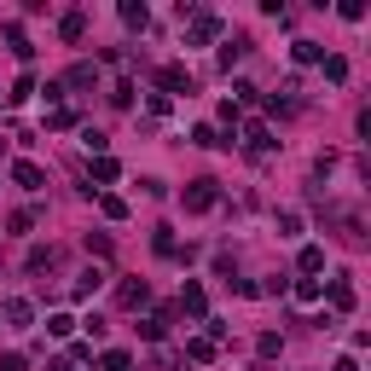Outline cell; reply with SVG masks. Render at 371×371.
Here are the masks:
<instances>
[{"instance_id":"cell-9","label":"cell","mask_w":371,"mask_h":371,"mask_svg":"<svg viewBox=\"0 0 371 371\" xmlns=\"http://www.w3.org/2000/svg\"><path fill=\"white\" fill-rule=\"evenodd\" d=\"M244 139H250V151H273V146H278L267 122H250V128H244Z\"/></svg>"},{"instance_id":"cell-13","label":"cell","mask_w":371,"mask_h":371,"mask_svg":"<svg viewBox=\"0 0 371 371\" xmlns=\"http://www.w3.org/2000/svg\"><path fill=\"white\" fill-rule=\"evenodd\" d=\"M6 319H12V331H24V325L35 319V308H29L24 296H12V302H6Z\"/></svg>"},{"instance_id":"cell-24","label":"cell","mask_w":371,"mask_h":371,"mask_svg":"<svg viewBox=\"0 0 371 371\" xmlns=\"http://www.w3.org/2000/svg\"><path fill=\"white\" fill-rule=\"evenodd\" d=\"M81 146H87V151H93V157H105V146H111V139H105V133H99V128H87V133H81Z\"/></svg>"},{"instance_id":"cell-28","label":"cell","mask_w":371,"mask_h":371,"mask_svg":"<svg viewBox=\"0 0 371 371\" xmlns=\"http://www.w3.org/2000/svg\"><path fill=\"white\" fill-rule=\"evenodd\" d=\"M285 93H296V81H290ZM267 111H278V116H290V111H296V99H278V93H273V99H267Z\"/></svg>"},{"instance_id":"cell-2","label":"cell","mask_w":371,"mask_h":371,"mask_svg":"<svg viewBox=\"0 0 371 371\" xmlns=\"http://www.w3.org/2000/svg\"><path fill=\"white\" fill-rule=\"evenodd\" d=\"M157 87H163V99H168V93H192V70L163 64V70H157Z\"/></svg>"},{"instance_id":"cell-34","label":"cell","mask_w":371,"mask_h":371,"mask_svg":"<svg viewBox=\"0 0 371 371\" xmlns=\"http://www.w3.org/2000/svg\"><path fill=\"white\" fill-rule=\"evenodd\" d=\"M105 371H128V354H122V348H111V354H105Z\"/></svg>"},{"instance_id":"cell-37","label":"cell","mask_w":371,"mask_h":371,"mask_svg":"<svg viewBox=\"0 0 371 371\" xmlns=\"http://www.w3.org/2000/svg\"><path fill=\"white\" fill-rule=\"evenodd\" d=\"M46 371H76V360H53V365H46Z\"/></svg>"},{"instance_id":"cell-17","label":"cell","mask_w":371,"mask_h":371,"mask_svg":"<svg viewBox=\"0 0 371 371\" xmlns=\"http://www.w3.org/2000/svg\"><path fill=\"white\" fill-rule=\"evenodd\" d=\"M122 24H128V29H146V24H151V12L139 6V0H128V6H122Z\"/></svg>"},{"instance_id":"cell-26","label":"cell","mask_w":371,"mask_h":371,"mask_svg":"<svg viewBox=\"0 0 371 371\" xmlns=\"http://www.w3.org/2000/svg\"><path fill=\"white\" fill-rule=\"evenodd\" d=\"M319 267H325V250L308 244V250H302V273H319Z\"/></svg>"},{"instance_id":"cell-30","label":"cell","mask_w":371,"mask_h":371,"mask_svg":"<svg viewBox=\"0 0 371 371\" xmlns=\"http://www.w3.org/2000/svg\"><path fill=\"white\" fill-rule=\"evenodd\" d=\"M29 226H35V209H18V215H12V232H18V238H29Z\"/></svg>"},{"instance_id":"cell-20","label":"cell","mask_w":371,"mask_h":371,"mask_svg":"<svg viewBox=\"0 0 371 371\" xmlns=\"http://www.w3.org/2000/svg\"><path fill=\"white\" fill-rule=\"evenodd\" d=\"M116 174H122V168H116V157H93V180H105V186H111Z\"/></svg>"},{"instance_id":"cell-8","label":"cell","mask_w":371,"mask_h":371,"mask_svg":"<svg viewBox=\"0 0 371 371\" xmlns=\"http://www.w3.org/2000/svg\"><path fill=\"white\" fill-rule=\"evenodd\" d=\"M192 146H209V151H226L232 139H226V133H215L209 122H198V128H192Z\"/></svg>"},{"instance_id":"cell-15","label":"cell","mask_w":371,"mask_h":371,"mask_svg":"<svg viewBox=\"0 0 371 371\" xmlns=\"http://www.w3.org/2000/svg\"><path fill=\"white\" fill-rule=\"evenodd\" d=\"M278 238H302V215L296 209H278Z\"/></svg>"},{"instance_id":"cell-11","label":"cell","mask_w":371,"mask_h":371,"mask_svg":"<svg viewBox=\"0 0 371 371\" xmlns=\"http://www.w3.org/2000/svg\"><path fill=\"white\" fill-rule=\"evenodd\" d=\"M59 35H64V41H81V35H87V12H64V18H59Z\"/></svg>"},{"instance_id":"cell-27","label":"cell","mask_w":371,"mask_h":371,"mask_svg":"<svg viewBox=\"0 0 371 371\" xmlns=\"http://www.w3.org/2000/svg\"><path fill=\"white\" fill-rule=\"evenodd\" d=\"M46 331H53V337H70L76 319H70V313H53V319H46Z\"/></svg>"},{"instance_id":"cell-25","label":"cell","mask_w":371,"mask_h":371,"mask_svg":"<svg viewBox=\"0 0 371 371\" xmlns=\"http://www.w3.org/2000/svg\"><path fill=\"white\" fill-rule=\"evenodd\" d=\"M186 354H192V360H215V342H209V337H192V342H186Z\"/></svg>"},{"instance_id":"cell-18","label":"cell","mask_w":371,"mask_h":371,"mask_svg":"<svg viewBox=\"0 0 371 371\" xmlns=\"http://www.w3.org/2000/svg\"><path fill=\"white\" fill-rule=\"evenodd\" d=\"M93 81H99V76H93V64H76V70H70L59 87H93Z\"/></svg>"},{"instance_id":"cell-32","label":"cell","mask_w":371,"mask_h":371,"mask_svg":"<svg viewBox=\"0 0 371 371\" xmlns=\"http://www.w3.org/2000/svg\"><path fill=\"white\" fill-rule=\"evenodd\" d=\"M87 255H111V238H105V232H87Z\"/></svg>"},{"instance_id":"cell-22","label":"cell","mask_w":371,"mask_h":371,"mask_svg":"<svg viewBox=\"0 0 371 371\" xmlns=\"http://www.w3.org/2000/svg\"><path fill=\"white\" fill-rule=\"evenodd\" d=\"M325 64V81H348V59H319Z\"/></svg>"},{"instance_id":"cell-14","label":"cell","mask_w":371,"mask_h":371,"mask_svg":"<svg viewBox=\"0 0 371 371\" xmlns=\"http://www.w3.org/2000/svg\"><path fill=\"white\" fill-rule=\"evenodd\" d=\"M290 59H296V64H319V59H325V46H319V41H296V46H290Z\"/></svg>"},{"instance_id":"cell-19","label":"cell","mask_w":371,"mask_h":371,"mask_svg":"<svg viewBox=\"0 0 371 371\" xmlns=\"http://www.w3.org/2000/svg\"><path fill=\"white\" fill-rule=\"evenodd\" d=\"M29 93H35V76H18V81H12V93H6V105H24Z\"/></svg>"},{"instance_id":"cell-6","label":"cell","mask_w":371,"mask_h":371,"mask_svg":"<svg viewBox=\"0 0 371 371\" xmlns=\"http://www.w3.org/2000/svg\"><path fill=\"white\" fill-rule=\"evenodd\" d=\"M331 313H354V285H348V273L331 278Z\"/></svg>"},{"instance_id":"cell-12","label":"cell","mask_w":371,"mask_h":371,"mask_svg":"<svg viewBox=\"0 0 371 371\" xmlns=\"http://www.w3.org/2000/svg\"><path fill=\"white\" fill-rule=\"evenodd\" d=\"M6 46L18 59H35V46H29V35H24V24H6Z\"/></svg>"},{"instance_id":"cell-3","label":"cell","mask_w":371,"mask_h":371,"mask_svg":"<svg viewBox=\"0 0 371 371\" xmlns=\"http://www.w3.org/2000/svg\"><path fill=\"white\" fill-rule=\"evenodd\" d=\"M180 308L192 313V319H203V313H209V296H203V285H198V278H186V285H180Z\"/></svg>"},{"instance_id":"cell-21","label":"cell","mask_w":371,"mask_h":371,"mask_svg":"<svg viewBox=\"0 0 371 371\" xmlns=\"http://www.w3.org/2000/svg\"><path fill=\"white\" fill-rule=\"evenodd\" d=\"M151 250H157V255H180V244H174V232H168V226H157V238H151Z\"/></svg>"},{"instance_id":"cell-4","label":"cell","mask_w":371,"mask_h":371,"mask_svg":"<svg viewBox=\"0 0 371 371\" xmlns=\"http://www.w3.org/2000/svg\"><path fill=\"white\" fill-rule=\"evenodd\" d=\"M215 35H220V18H215V12H198V18H192V35H186V46H203V41H215Z\"/></svg>"},{"instance_id":"cell-35","label":"cell","mask_w":371,"mask_h":371,"mask_svg":"<svg viewBox=\"0 0 371 371\" xmlns=\"http://www.w3.org/2000/svg\"><path fill=\"white\" fill-rule=\"evenodd\" d=\"M0 371H24V354H0Z\"/></svg>"},{"instance_id":"cell-16","label":"cell","mask_w":371,"mask_h":371,"mask_svg":"<svg viewBox=\"0 0 371 371\" xmlns=\"http://www.w3.org/2000/svg\"><path fill=\"white\" fill-rule=\"evenodd\" d=\"M139 337H146V342H163V337H168V313L146 319V325H139Z\"/></svg>"},{"instance_id":"cell-31","label":"cell","mask_w":371,"mask_h":371,"mask_svg":"<svg viewBox=\"0 0 371 371\" xmlns=\"http://www.w3.org/2000/svg\"><path fill=\"white\" fill-rule=\"evenodd\" d=\"M255 348H261V354L273 360V354H278V348H285V342H278V331H261V337H255Z\"/></svg>"},{"instance_id":"cell-33","label":"cell","mask_w":371,"mask_h":371,"mask_svg":"<svg viewBox=\"0 0 371 371\" xmlns=\"http://www.w3.org/2000/svg\"><path fill=\"white\" fill-rule=\"evenodd\" d=\"M232 93H238V105H255V81L238 76V81H232Z\"/></svg>"},{"instance_id":"cell-10","label":"cell","mask_w":371,"mask_h":371,"mask_svg":"<svg viewBox=\"0 0 371 371\" xmlns=\"http://www.w3.org/2000/svg\"><path fill=\"white\" fill-rule=\"evenodd\" d=\"M12 180L24 186V192H41V180H46V174H41L35 163H12Z\"/></svg>"},{"instance_id":"cell-23","label":"cell","mask_w":371,"mask_h":371,"mask_svg":"<svg viewBox=\"0 0 371 371\" xmlns=\"http://www.w3.org/2000/svg\"><path fill=\"white\" fill-rule=\"evenodd\" d=\"M325 290H319V278H296V302H319Z\"/></svg>"},{"instance_id":"cell-5","label":"cell","mask_w":371,"mask_h":371,"mask_svg":"<svg viewBox=\"0 0 371 371\" xmlns=\"http://www.w3.org/2000/svg\"><path fill=\"white\" fill-rule=\"evenodd\" d=\"M116 302H122V308L151 302V285H146V278H122V285H116Z\"/></svg>"},{"instance_id":"cell-36","label":"cell","mask_w":371,"mask_h":371,"mask_svg":"<svg viewBox=\"0 0 371 371\" xmlns=\"http://www.w3.org/2000/svg\"><path fill=\"white\" fill-rule=\"evenodd\" d=\"M331 371H360V360H354V354H342V360H337Z\"/></svg>"},{"instance_id":"cell-29","label":"cell","mask_w":371,"mask_h":371,"mask_svg":"<svg viewBox=\"0 0 371 371\" xmlns=\"http://www.w3.org/2000/svg\"><path fill=\"white\" fill-rule=\"evenodd\" d=\"M111 105H116V111H128V105H133V87H128V81H116V87H111Z\"/></svg>"},{"instance_id":"cell-7","label":"cell","mask_w":371,"mask_h":371,"mask_svg":"<svg viewBox=\"0 0 371 371\" xmlns=\"http://www.w3.org/2000/svg\"><path fill=\"white\" fill-rule=\"evenodd\" d=\"M99 290H105V267H87V273L76 278V290H70V296H76V302H87V296H99Z\"/></svg>"},{"instance_id":"cell-1","label":"cell","mask_w":371,"mask_h":371,"mask_svg":"<svg viewBox=\"0 0 371 371\" xmlns=\"http://www.w3.org/2000/svg\"><path fill=\"white\" fill-rule=\"evenodd\" d=\"M180 203H186V215H209L215 203H220V180H192L180 192Z\"/></svg>"}]
</instances>
